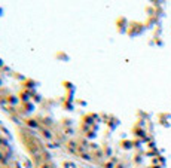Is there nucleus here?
Returning a JSON list of instances; mask_svg holds the SVG:
<instances>
[{
    "label": "nucleus",
    "instance_id": "obj_1",
    "mask_svg": "<svg viewBox=\"0 0 171 168\" xmlns=\"http://www.w3.org/2000/svg\"><path fill=\"white\" fill-rule=\"evenodd\" d=\"M27 124H28L30 126H33V128H37V125H39V124H37V121H34V119H28V121H27Z\"/></svg>",
    "mask_w": 171,
    "mask_h": 168
},
{
    "label": "nucleus",
    "instance_id": "obj_2",
    "mask_svg": "<svg viewBox=\"0 0 171 168\" xmlns=\"http://www.w3.org/2000/svg\"><path fill=\"white\" fill-rule=\"evenodd\" d=\"M8 101H9V103H12V104H15L18 100L14 97V95H8Z\"/></svg>",
    "mask_w": 171,
    "mask_h": 168
},
{
    "label": "nucleus",
    "instance_id": "obj_3",
    "mask_svg": "<svg viewBox=\"0 0 171 168\" xmlns=\"http://www.w3.org/2000/svg\"><path fill=\"white\" fill-rule=\"evenodd\" d=\"M43 135H45L46 138H51V137H52V134L48 131V129H43Z\"/></svg>",
    "mask_w": 171,
    "mask_h": 168
},
{
    "label": "nucleus",
    "instance_id": "obj_4",
    "mask_svg": "<svg viewBox=\"0 0 171 168\" xmlns=\"http://www.w3.org/2000/svg\"><path fill=\"white\" fill-rule=\"evenodd\" d=\"M6 144H8V141L5 138H0V146H6Z\"/></svg>",
    "mask_w": 171,
    "mask_h": 168
},
{
    "label": "nucleus",
    "instance_id": "obj_5",
    "mask_svg": "<svg viewBox=\"0 0 171 168\" xmlns=\"http://www.w3.org/2000/svg\"><path fill=\"white\" fill-rule=\"evenodd\" d=\"M0 161H3V153L0 152Z\"/></svg>",
    "mask_w": 171,
    "mask_h": 168
}]
</instances>
